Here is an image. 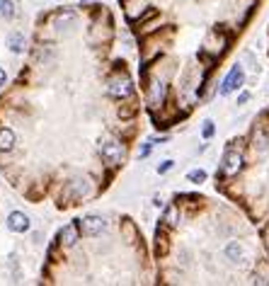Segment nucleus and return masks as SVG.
<instances>
[{
  "instance_id": "nucleus-9",
  "label": "nucleus",
  "mask_w": 269,
  "mask_h": 286,
  "mask_svg": "<svg viewBox=\"0 0 269 286\" xmlns=\"http://www.w3.org/2000/svg\"><path fill=\"white\" fill-rule=\"evenodd\" d=\"M7 46H10V51H15V54H19V51L24 49V37H22L19 32H15V34H10V37H7Z\"/></svg>"
},
{
  "instance_id": "nucleus-4",
  "label": "nucleus",
  "mask_w": 269,
  "mask_h": 286,
  "mask_svg": "<svg viewBox=\"0 0 269 286\" xmlns=\"http://www.w3.org/2000/svg\"><path fill=\"white\" fill-rule=\"evenodd\" d=\"M7 228L15 230V233H24V230H29V218L22 211H12L7 216Z\"/></svg>"
},
{
  "instance_id": "nucleus-12",
  "label": "nucleus",
  "mask_w": 269,
  "mask_h": 286,
  "mask_svg": "<svg viewBox=\"0 0 269 286\" xmlns=\"http://www.w3.org/2000/svg\"><path fill=\"white\" fill-rule=\"evenodd\" d=\"M187 180H189V182H194V185H199V182H204V180H206V172H204V170H192L189 175H187Z\"/></svg>"
},
{
  "instance_id": "nucleus-13",
  "label": "nucleus",
  "mask_w": 269,
  "mask_h": 286,
  "mask_svg": "<svg viewBox=\"0 0 269 286\" xmlns=\"http://www.w3.org/2000/svg\"><path fill=\"white\" fill-rule=\"evenodd\" d=\"M201 134H204V138H211L214 136V121H204V129H201Z\"/></svg>"
},
{
  "instance_id": "nucleus-5",
  "label": "nucleus",
  "mask_w": 269,
  "mask_h": 286,
  "mask_svg": "<svg viewBox=\"0 0 269 286\" xmlns=\"http://www.w3.org/2000/svg\"><path fill=\"white\" fill-rule=\"evenodd\" d=\"M243 168V155L235 151H228L223 155V172L226 175H235V172Z\"/></svg>"
},
{
  "instance_id": "nucleus-14",
  "label": "nucleus",
  "mask_w": 269,
  "mask_h": 286,
  "mask_svg": "<svg viewBox=\"0 0 269 286\" xmlns=\"http://www.w3.org/2000/svg\"><path fill=\"white\" fill-rule=\"evenodd\" d=\"M228 255H231V257H240L243 252H240V248H238V245H231V248H228Z\"/></svg>"
},
{
  "instance_id": "nucleus-16",
  "label": "nucleus",
  "mask_w": 269,
  "mask_h": 286,
  "mask_svg": "<svg viewBox=\"0 0 269 286\" xmlns=\"http://www.w3.org/2000/svg\"><path fill=\"white\" fill-rule=\"evenodd\" d=\"M248 99H250V95H248V93H243V95L238 97V102H240V104H243V102H248Z\"/></svg>"
},
{
  "instance_id": "nucleus-11",
  "label": "nucleus",
  "mask_w": 269,
  "mask_h": 286,
  "mask_svg": "<svg viewBox=\"0 0 269 286\" xmlns=\"http://www.w3.org/2000/svg\"><path fill=\"white\" fill-rule=\"evenodd\" d=\"M165 223L167 226H177V209L175 206H170V209L165 211Z\"/></svg>"
},
{
  "instance_id": "nucleus-2",
  "label": "nucleus",
  "mask_w": 269,
  "mask_h": 286,
  "mask_svg": "<svg viewBox=\"0 0 269 286\" xmlns=\"http://www.w3.org/2000/svg\"><path fill=\"white\" fill-rule=\"evenodd\" d=\"M243 80H245L243 68H240V66H233V68H231V73H228L226 80H223V85H221V95H231L233 90H238V88L243 85Z\"/></svg>"
},
{
  "instance_id": "nucleus-17",
  "label": "nucleus",
  "mask_w": 269,
  "mask_h": 286,
  "mask_svg": "<svg viewBox=\"0 0 269 286\" xmlns=\"http://www.w3.org/2000/svg\"><path fill=\"white\" fill-rule=\"evenodd\" d=\"M2 83H5V71L0 68V85H2Z\"/></svg>"
},
{
  "instance_id": "nucleus-15",
  "label": "nucleus",
  "mask_w": 269,
  "mask_h": 286,
  "mask_svg": "<svg viewBox=\"0 0 269 286\" xmlns=\"http://www.w3.org/2000/svg\"><path fill=\"white\" fill-rule=\"evenodd\" d=\"M170 168H172V160H165V163H162L160 168H158V172H167Z\"/></svg>"
},
{
  "instance_id": "nucleus-8",
  "label": "nucleus",
  "mask_w": 269,
  "mask_h": 286,
  "mask_svg": "<svg viewBox=\"0 0 269 286\" xmlns=\"http://www.w3.org/2000/svg\"><path fill=\"white\" fill-rule=\"evenodd\" d=\"M15 148V134L10 129H0V153H7Z\"/></svg>"
},
{
  "instance_id": "nucleus-1",
  "label": "nucleus",
  "mask_w": 269,
  "mask_h": 286,
  "mask_svg": "<svg viewBox=\"0 0 269 286\" xmlns=\"http://www.w3.org/2000/svg\"><path fill=\"white\" fill-rule=\"evenodd\" d=\"M100 153L109 165H119L124 158V146L119 141H105V143H100Z\"/></svg>"
},
{
  "instance_id": "nucleus-7",
  "label": "nucleus",
  "mask_w": 269,
  "mask_h": 286,
  "mask_svg": "<svg viewBox=\"0 0 269 286\" xmlns=\"http://www.w3.org/2000/svg\"><path fill=\"white\" fill-rule=\"evenodd\" d=\"M78 230H80L78 223H68L66 228L61 230V243H63V245H73V243L78 240Z\"/></svg>"
},
{
  "instance_id": "nucleus-3",
  "label": "nucleus",
  "mask_w": 269,
  "mask_h": 286,
  "mask_svg": "<svg viewBox=\"0 0 269 286\" xmlns=\"http://www.w3.org/2000/svg\"><path fill=\"white\" fill-rule=\"evenodd\" d=\"M78 226L83 230V235H97V233H102V230L107 228V221H105L102 216H88V218H83Z\"/></svg>"
},
{
  "instance_id": "nucleus-10",
  "label": "nucleus",
  "mask_w": 269,
  "mask_h": 286,
  "mask_svg": "<svg viewBox=\"0 0 269 286\" xmlns=\"http://www.w3.org/2000/svg\"><path fill=\"white\" fill-rule=\"evenodd\" d=\"M15 15V2L12 0H0V17H12Z\"/></svg>"
},
{
  "instance_id": "nucleus-6",
  "label": "nucleus",
  "mask_w": 269,
  "mask_h": 286,
  "mask_svg": "<svg viewBox=\"0 0 269 286\" xmlns=\"http://www.w3.org/2000/svg\"><path fill=\"white\" fill-rule=\"evenodd\" d=\"M109 95L112 97H129L131 95V80H129V78H117V80H112Z\"/></svg>"
}]
</instances>
